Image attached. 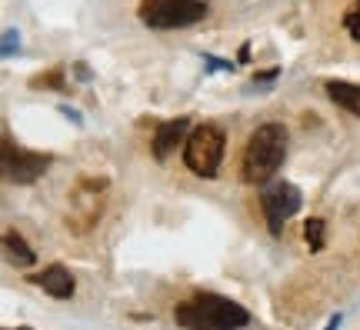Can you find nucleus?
<instances>
[{"instance_id": "nucleus-4", "label": "nucleus", "mask_w": 360, "mask_h": 330, "mask_svg": "<svg viewBox=\"0 0 360 330\" xmlns=\"http://www.w3.org/2000/svg\"><path fill=\"white\" fill-rule=\"evenodd\" d=\"M207 17V0H141V20L154 30H177Z\"/></svg>"}, {"instance_id": "nucleus-13", "label": "nucleus", "mask_w": 360, "mask_h": 330, "mask_svg": "<svg viewBox=\"0 0 360 330\" xmlns=\"http://www.w3.org/2000/svg\"><path fill=\"white\" fill-rule=\"evenodd\" d=\"M30 87H57V90H64V74H60V70H51V74H44V77H34V80H30Z\"/></svg>"}, {"instance_id": "nucleus-7", "label": "nucleus", "mask_w": 360, "mask_h": 330, "mask_svg": "<svg viewBox=\"0 0 360 330\" xmlns=\"http://www.w3.org/2000/svg\"><path fill=\"white\" fill-rule=\"evenodd\" d=\"M30 280H34L37 287H44L51 297H57V300H70V297H74V291H77V284H74V277H70V270H67V267H60V264H51L47 270L34 274Z\"/></svg>"}, {"instance_id": "nucleus-6", "label": "nucleus", "mask_w": 360, "mask_h": 330, "mask_svg": "<svg viewBox=\"0 0 360 330\" xmlns=\"http://www.w3.org/2000/svg\"><path fill=\"white\" fill-rule=\"evenodd\" d=\"M51 160V153H34L17 147L13 140H4V177L11 184H34L37 177L47 174Z\"/></svg>"}, {"instance_id": "nucleus-8", "label": "nucleus", "mask_w": 360, "mask_h": 330, "mask_svg": "<svg viewBox=\"0 0 360 330\" xmlns=\"http://www.w3.org/2000/svg\"><path fill=\"white\" fill-rule=\"evenodd\" d=\"M187 127H191L187 117H177V120H167V124L157 127V134H154V157L157 160H167L170 153L177 151V144L184 140Z\"/></svg>"}, {"instance_id": "nucleus-11", "label": "nucleus", "mask_w": 360, "mask_h": 330, "mask_svg": "<svg viewBox=\"0 0 360 330\" xmlns=\"http://www.w3.org/2000/svg\"><path fill=\"white\" fill-rule=\"evenodd\" d=\"M323 230H327V224H323L321 217H310L307 224H304V241H307V247L314 254L323 250Z\"/></svg>"}, {"instance_id": "nucleus-10", "label": "nucleus", "mask_w": 360, "mask_h": 330, "mask_svg": "<svg viewBox=\"0 0 360 330\" xmlns=\"http://www.w3.org/2000/svg\"><path fill=\"white\" fill-rule=\"evenodd\" d=\"M4 250H7V260L17 264V267H30L34 260H37V254L27 247V241L20 237V234H13V230L4 234Z\"/></svg>"}, {"instance_id": "nucleus-14", "label": "nucleus", "mask_w": 360, "mask_h": 330, "mask_svg": "<svg viewBox=\"0 0 360 330\" xmlns=\"http://www.w3.org/2000/svg\"><path fill=\"white\" fill-rule=\"evenodd\" d=\"M17 37H20L17 30H7V34H4V57H11V53H13V47H17Z\"/></svg>"}, {"instance_id": "nucleus-2", "label": "nucleus", "mask_w": 360, "mask_h": 330, "mask_svg": "<svg viewBox=\"0 0 360 330\" xmlns=\"http://www.w3.org/2000/svg\"><path fill=\"white\" fill-rule=\"evenodd\" d=\"M287 157V130L283 124H260L244 151V180L247 184H267L281 170Z\"/></svg>"}, {"instance_id": "nucleus-5", "label": "nucleus", "mask_w": 360, "mask_h": 330, "mask_svg": "<svg viewBox=\"0 0 360 330\" xmlns=\"http://www.w3.org/2000/svg\"><path fill=\"white\" fill-rule=\"evenodd\" d=\"M300 203H304V197H300V191H297L294 184L274 180L267 191L260 193V210H264V217H267L270 234H281L283 224L300 210Z\"/></svg>"}, {"instance_id": "nucleus-9", "label": "nucleus", "mask_w": 360, "mask_h": 330, "mask_svg": "<svg viewBox=\"0 0 360 330\" xmlns=\"http://www.w3.org/2000/svg\"><path fill=\"white\" fill-rule=\"evenodd\" d=\"M327 90V97L337 103V107H344L347 114L360 117V84H347V80H327L323 84Z\"/></svg>"}, {"instance_id": "nucleus-1", "label": "nucleus", "mask_w": 360, "mask_h": 330, "mask_svg": "<svg viewBox=\"0 0 360 330\" xmlns=\"http://www.w3.org/2000/svg\"><path fill=\"white\" fill-rule=\"evenodd\" d=\"M174 320L180 327H193V330H231V327H247L250 314L240 304L227 300V297L197 293L193 300H187V304H180L174 310Z\"/></svg>"}, {"instance_id": "nucleus-12", "label": "nucleus", "mask_w": 360, "mask_h": 330, "mask_svg": "<svg viewBox=\"0 0 360 330\" xmlns=\"http://www.w3.org/2000/svg\"><path fill=\"white\" fill-rule=\"evenodd\" d=\"M344 27H347V34L354 40H360V0L350 4V11L344 13Z\"/></svg>"}, {"instance_id": "nucleus-3", "label": "nucleus", "mask_w": 360, "mask_h": 330, "mask_svg": "<svg viewBox=\"0 0 360 330\" xmlns=\"http://www.w3.org/2000/svg\"><path fill=\"white\" fill-rule=\"evenodd\" d=\"M224 151H227L224 130L214 127V124H204V127L193 130L187 144H184V164L197 177H214L220 160H224Z\"/></svg>"}]
</instances>
